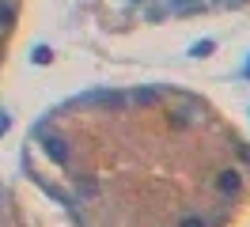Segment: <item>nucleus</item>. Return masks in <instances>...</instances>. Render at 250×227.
Wrapping results in <instances>:
<instances>
[{
  "instance_id": "nucleus-1",
  "label": "nucleus",
  "mask_w": 250,
  "mask_h": 227,
  "mask_svg": "<svg viewBox=\"0 0 250 227\" xmlns=\"http://www.w3.org/2000/svg\"><path fill=\"white\" fill-rule=\"evenodd\" d=\"M42 148H46V155L53 159V163H68V148H64L61 136H46V144H42Z\"/></svg>"
},
{
  "instance_id": "nucleus-2",
  "label": "nucleus",
  "mask_w": 250,
  "mask_h": 227,
  "mask_svg": "<svg viewBox=\"0 0 250 227\" xmlns=\"http://www.w3.org/2000/svg\"><path fill=\"white\" fill-rule=\"evenodd\" d=\"M216 186H220V193H239V186H243V178H239V170H220Z\"/></svg>"
},
{
  "instance_id": "nucleus-3",
  "label": "nucleus",
  "mask_w": 250,
  "mask_h": 227,
  "mask_svg": "<svg viewBox=\"0 0 250 227\" xmlns=\"http://www.w3.org/2000/svg\"><path fill=\"white\" fill-rule=\"evenodd\" d=\"M12 23H16V8L8 0H0V30H8Z\"/></svg>"
},
{
  "instance_id": "nucleus-4",
  "label": "nucleus",
  "mask_w": 250,
  "mask_h": 227,
  "mask_svg": "<svg viewBox=\"0 0 250 227\" xmlns=\"http://www.w3.org/2000/svg\"><path fill=\"white\" fill-rule=\"evenodd\" d=\"M212 49H216V42H212V38H205V42H197L193 49H189V53H193V57H208Z\"/></svg>"
},
{
  "instance_id": "nucleus-5",
  "label": "nucleus",
  "mask_w": 250,
  "mask_h": 227,
  "mask_svg": "<svg viewBox=\"0 0 250 227\" xmlns=\"http://www.w3.org/2000/svg\"><path fill=\"white\" fill-rule=\"evenodd\" d=\"M46 61H49V49H46V45H38V49H34V64H46Z\"/></svg>"
},
{
  "instance_id": "nucleus-6",
  "label": "nucleus",
  "mask_w": 250,
  "mask_h": 227,
  "mask_svg": "<svg viewBox=\"0 0 250 227\" xmlns=\"http://www.w3.org/2000/svg\"><path fill=\"white\" fill-rule=\"evenodd\" d=\"M178 227H205V220H201V216H186Z\"/></svg>"
},
{
  "instance_id": "nucleus-7",
  "label": "nucleus",
  "mask_w": 250,
  "mask_h": 227,
  "mask_svg": "<svg viewBox=\"0 0 250 227\" xmlns=\"http://www.w3.org/2000/svg\"><path fill=\"white\" fill-rule=\"evenodd\" d=\"M4 129H8V118H4V114H0V133H4Z\"/></svg>"
},
{
  "instance_id": "nucleus-8",
  "label": "nucleus",
  "mask_w": 250,
  "mask_h": 227,
  "mask_svg": "<svg viewBox=\"0 0 250 227\" xmlns=\"http://www.w3.org/2000/svg\"><path fill=\"white\" fill-rule=\"evenodd\" d=\"M247 76H250V64H247Z\"/></svg>"
}]
</instances>
